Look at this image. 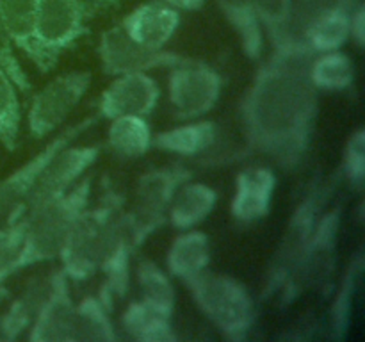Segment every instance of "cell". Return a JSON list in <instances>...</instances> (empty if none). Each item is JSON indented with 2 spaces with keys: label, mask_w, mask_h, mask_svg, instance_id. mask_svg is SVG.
<instances>
[{
  "label": "cell",
  "mask_w": 365,
  "mask_h": 342,
  "mask_svg": "<svg viewBox=\"0 0 365 342\" xmlns=\"http://www.w3.org/2000/svg\"><path fill=\"white\" fill-rule=\"evenodd\" d=\"M312 57L303 41L271 50L239 102L245 153L266 157L285 173L305 166L316 135L319 91L309 77Z\"/></svg>",
  "instance_id": "1"
},
{
  "label": "cell",
  "mask_w": 365,
  "mask_h": 342,
  "mask_svg": "<svg viewBox=\"0 0 365 342\" xmlns=\"http://www.w3.org/2000/svg\"><path fill=\"white\" fill-rule=\"evenodd\" d=\"M339 182H341L339 171L330 177L317 171L309 180L305 192L292 209L284 232L278 239L277 248H274L266 271H264L262 287H260V299L262 301L277 298L278 291L285 284L291 271L294 269L299 256L305 252L307 244H309L310 237L316 230L319 216L330 203V198L334 196Z\"/></svg>",
  "instance_id": "2"
},
{
  "label": "cell",
  "mask_w": 365,
  "mask_h": 342,
  "mask_svg": "<svg viewBox=\"0 0 365 342\" xmlns=\"http://www.w3.org/2000/svg\"><path fill=\"white\" fill-rule=\"evenodd\" d=\"M93 192V175L88 173L61 198L27 214L24 244L18 259V273L31 266L52 262L59 256L71 228L89 207Z\"/></svg>",
  "instance_id": "3"
},
{
  "label": "cell",
  "mask_w": 365,
  "mask_h": 342,
  "mask_svg": "<svg viewBox=\"0 0 365 342\" xmlns=\"http://www.w3.org/2000/svg\"><path fill=\"white\" fill-rule=\"evenodd\" d=\"M185 289L221 337L230 342H242L250 337L257 309L252 292L241 280L207 269L185 284Z\"/></svg>",
  "instance_id": "4"
},
{
  "label": "cell",
  "mask_w": 365,
  "mask_h": 342,
  "mask_svg": "<svg viewBox=\"0 0 365 342\" xmlns=\"http://www.w3.org/2000/svg\"><path fill=\"white\" fill-rule=\"evenodd\" d=\"M342 216L344 203H334L323 210L305 252L278 291V305L289 306L307 292H324L330 287L337 267Z\"/></svg>",
  "instance_id": "5"
},
{
  "label": "cell",
  "mask_w": 365,
  "mask_h": 342,
  "mask_svg": "<svg viewBox=\"0 0 365 342\" xmlns=\"http://www.w3.org/2000/svg\"><path fill=\"white\" fill-rule=\"evenodd\" d=\"M195 177V171L184 164L150 167L135 178L128 203L123 207L125 219L135 249L168 224V209L175 192L184 182Z\"/></svg>",
  "instance_id": "6"
},
{
  "label": "cell",
  "mask_w": 365,
  "mask_h": 342,
  "mask_svg": "<svg viewBox=\"0 0 365 342\" xmlns=\"http://www.w3.org/2000/svg\"><path fill=\"white\" fill-rule=\"evenodd\" d=\"M127 198L110 189L96 207H88L71 228L57 260L70 281H86L98 273L103 228L110 214L123 207Z\"/></svg>",
  "instance_id": "7"
},
{
  "label": "cell",
  "mask_w": 365,
  "mask_h": 342,
  "mask_svg": "<svg viewBox=\"0 0 365 342\" xmlns=\"http://www.w3.org/2000/svg\"><path fill=\"white\" fill-rule=\"evenodd\" d=\"M93 73L70 70L56 75L31 100L27 110V130L31 138L45 139L59 130L89 91Z\"/></svg>",
  "instance_id": "8"
},
{
  "label": "cell",
  "mask_w": 365,
  "mask_h": 342,
  "mask_svg": "<svg viewBox=\"0 0 365 342\" xmlns=\"http://www.w3.org/2000/svg\"><path fill=\"white\" fill-rule=\"evenodd\" d=\"M100 153H102L100 142H88V145L71 142L59 150L38 175L14 219L27 216L39 207L66 195L84 175L89 173V170L98 160Z\"/></svg>",
  "instance_id": "9"
},
{
  "label": "cell",
  "mask_w": 365,
  "mask_h": 342,
  "mask_svg": "<svg viewBox=\"0 0 365 342\" xmlns=\"http://www.w3.org/2000/svg\"><path fill=\"white\" fill-rule=\"evenodd\" d=\"M91 7L82 0H36V41L45 61L46 73L56 68L64 50L88 34Z\"/></svg>",
  "instance_id": "10"
},
{
  "label": "cell",
  "mask_w": 365,
  "mask_h": 342,
  "mask_svg": "<svg viewBox=\"0 0 365 342\" xmlns=\"http://www.w3.org/2000/svg\"><path fill=\"white\" fill-rule=\"evenodd\" d=\"M223 88V75L195 57L170 68L168 73V100L175 118L180 121L205 118L220 102Z\"/></svg>",
  "instance_id": "11"
},
{
  "label": "cell",
  "mask_w": 365,
  "mask_h": 342,
  "mask_svg": "<svg viewBox=\"0 0 365 342\" xmlns=\"http://www.w3.org/2000/svg\"><path fill=\"white\" fill-rule=\"evenodd\" d=\"M153 148L180 159L198 160L202 166H223L237 160L225 135L223 125L214 120H189L153 134Z\"/></svg>",
  "instance_id": "12"
},
{
  "label": "cell",
  "mask_w": 365,
  "mask_h": 342,
  "mask_svg": "<svg viewBox=\"0 0 365 342\" xmlns=\"http://www.w3.org/2000/svg\"><path fill=\"white\" fill-rule=\"evenodd\" d=\"M100 120H102V118L98 116V113H93L89 114V116L82 118V120L75 121L73 125H68V127L63 128L59 134L53 135L39 152H36L27 162H24L20 167H16L13 173L7 175V177H4L2 180H0V224L7 223V221L16 217L21 203L27 198L29 191H31V187L34 185L36 178L41 173L43 167L46 166V162H48L59 150H63L64 146L77 141V139L81 138V135H84L89 128L95 127Z\"/></svg>",
  "instance_id": "13"
},
{
  "label": "cell",
  "mask_w": 365,
  "mask_h": 342,
  "mask_svg": "<svg viewBox=\"0 0 365 342\" xmlns=\"http://www.w3.org/2000/svg\"><path fill=\"white\" fill-rule=\"evenodd\" d=\"M96 53H98L103 73L110 77L132 73V71L170 70L192 59L173 50L150 48V46L141 45L128 38L120 25H113L100 34Z\"/></svg>",
  "instance_id": "14"
},
{
  "label": "cell",
  "mask_w": 365,
  "mask_h": 342,
  "mask_svg": "<svg viewBox=\"0 0 365 342\" xmlns=\"http://www.w3.org/2000/svg\"><path fill=\"white\" fill-rule=\"evenodd\" d=\"M123 207H118L107 219L98 256V273L103 276L98 294L110 310L114 309L116 299L127 298L132 284V256L135 246L125 219Z\"/></svg>",
  "instance_id": "15"
},
{
  "label": "cell",
  "mask_w": 365,
  "mask_h": 342,
  "mask_svg": "<svg viewBox=\"0 0 365 342\" xmlns=\"http://www.w3.org/2000/svg\"><path fill=\"white\" fill-rule=\"evenodd\" d=\"M160 100V86L150 71H132V73L114 75L106 89L100 93L96 113L100 118L138 114L152 116Z\"/></svg>",
  "instance_id": "16"
},
{
  "label": "cell",
  "mask_w": 365,
  "mask_h": 342,
  "mask_svg": "<svg viewBox=\"0 0 365 342\" xmlns=\"http://www.w3.org/2000/svg\"><path fill=\"white\" fill-rule=\"evenodd\" d=\"M278 175L271 166L242 167L234 180L230 216L239 224H252L269 216Z\"/></svg>",
  "instance_id": "17"
},
{
  "label": "cell",
  "mask_w": 365,
  "mask_h": 342,
  "mask_svg": "<svg viewBox=\"0 0 365 342\" xmlns=\"http://www.w3.org/2000/svg\"><path fill=\"white\" fill-rule=\"evenodd\" d=\"M71 281L61 267L53 269L52 289L34 317L25 337L31 342H71L75 317V299Z\"/></svg>",
  "instance_id": "18"
},
{
  "label": "cell",
  "mask_w": 365,
  "mask_h": 342,
  "mask_svg": "<svg viewBox=\"0 0 365 342\" xmlns=\"http://www.w3.org/2000/svg\"><path fill=\"white\" fill-rule=\"evenodd\" d=\"M182 24L180 11L163 0H148L125 14L120 27L125 34L150 48H166Z\"/></svg>",
  "instance_id": "19"
},
{
  "label": "cell",
  "mask_w": 365,
  "mask_h": 342,
  "mask_svg": "<svg viewBox=\"0 0 365 342\" xmlns=\"http://www.w3.org/2000/svg\"><path fill=\"white\" fill-rule=\"evenodd\" d=\"M210 266V237L196 228L180 230L166 252V271L171 278L189 284Z\"/></svg>",
  "instance_id": "20"
},
{
  "label": "cell",
  "mask_w": 365,
  "mask_h": 342,
  "mask_svg": "<svg viewBox=\"0 0 365 342\" xmlns=\"http://www.w3.org/2000/svg\"><path fill=\"white\" fill-rule=\"evenodd\" d=\"M53 269L32 276L20 294L11 301L6 312L0 316V337L6 341H16L29 330L52 289Z\"/></svg>",
  "instance_id": "21"
},
{
  "label": "cell",
  "mask_w": 365,
  "mask_h": 342,
  "mask_svg": "<svg viewBox=\"0 0 365 342\" xmlns=\"http://www.w3.org/2000/svg\"><path fill=\"white\" fill-rule=\"evenodd\" d=\"M217 191L205 182L195 180V177L180 185L175 192L168 209V224L175 230L196 228L214 212L217 205Z\"/></svg>",
  "instance_id": "22"
},
{
  "label": "cell",
  "mask_w": 365,
  "mask_h": 342,
  "mask_svg": "<svg viewBox=\"0 0 365 342\" xmlns=\"http://www.w3.org/2000/svg\"><path fill=\"white\" fill-rule=\"evenodd\" d=\"M365 269V252L359 248L353 253L348 267L342 273L339 285L335 287L334 299L328 309V337L334 341H344L349 333L353 319V305H355L356 292H359L360 284H362Z\"/></svg>",
  "instance_id": "23"
},
{
  "label": "cell",
  "mask_w": 365,
  "mask_h": 342,
  "mask_svg": "<svg viewBox=\"0 0 365 342\" xmlns=\"http://www.w3.org/2000/svg\"><path fill=\"white\" fill-rule=\"evenodd\" d=\"M173 317L164 316L141 298L132 299L121 310L118 331L121 337L138 342H175L178 338Z\"/></svg>",
  "instance_id": "24"
},
{
  "label": "cell",
  "mask_w": 365,
  "mask_h": 342,
  "mask_svg": "<svg viewBox=\"0 0 365 342\" xmlns=\"http://www.w3.org/2000/svg\"><path fill=\"white\" fill-rule=\"evenodd\" d=\"M152 141L153 132L148 118L138 114H121L109 120L106 146L118 159H141L153 148Z\"/></svg>",
  "instance_id": "25"
},
{
  "label": "cell",
  "mask_w": 365,
  "mask_h": 342,
  "mask_svg": "<svg viewBox=\"0 0 365 342\" xmlns=\"http://www.w3.org/2000/svg\"><path fill=\"white\" fill-rule=\"evenodd\" d=\"M0 18L13 39L14 46L27 56V59L46 73L41 50L36 41V0H0Z\"/></svg>",
  "instance_id": "26"
},
{
  "label": "cell",
  "mask_w": 365,
  "mask_h": 342,
  "mask_svg": "<svg viewBox=\"0 0 365 342\" xmlns=\"http://www.w3.org/2000/svg\"><path fill=\"white\" fill-rule=\"evenodd\" d=\"M113 310L100 294H86L75 301L71 342H116L121 335L113 321Z\"/></svg>",
  "instance_id": "27"
},
{
  "label": "cell",
  "mask_w": 365,
  "mask_h": 342,
  "mask_svg": "<svg viewBox=\"0 0 365 342\" xmlns=\"http://www.w3.org/2000/svg\"><path fill=\"white\" fill-rule=\"evenodd\" d=\"M216 6L239 38L242 53L250 61L262 59L266 38L260 28L253 0H216Z\"/></svg>",
  "instance_id": "28"
},
{
  "label": "cell",
  "mask_w": 365,
  "mask_h": 342,
  "mask_svg": "<svg viewBox=\"0 0 365 342\" xmlns=\"http://www.w3.org/2000/svg\"><path fill=\"white\" fill-rule=\"evenodd\" d=\"M132 271L139 289V298L164 316L173 317L177 306V289L171 281L170 273L146 256H141Z\"/></svg>",
  "instance_id": "29"
},
{
  "label": "cell",
  "mask_w": 365,
  "mask_h": 342,
  "mask_svg": "<svg viewBox=\"0 0 365 342\" xmlns=\"http://www.w3.org/2000/svg\"><path fill=\"white\" fill-rule=\"evenodd\" d=\"M299 41L312 53L342 50L349 41V11L335 9L316 16L303 28Z\"/></svg>",
  "instance_id": "30"
},
{
  "label": "cell",
  "mask_w": 365,
  "mask_h": 342,
  "mask_svg": "<svg viewBox=\"0 0 365 342\" xmlns=\"http://www.w3.org/2000/svg\"><path fill=\"white\" fill-rule=\"evenodd\" d=\"M309 77L317 91H346L355 84L356 68L351 57L342 50L314 53L310 59Z\"/></svg>",
  "instance_id": "31"
},
{
  "label": "cell",
  "mask_w": 365,
  "mask_h": 342,
  "mask_svg": "<svg viewBox=\"0 0 365 342\" xmlns=\"http://www.w3.org/2000/svg\"><path fill=\"white\" fill-rule=\"evenodd\" d=\"M253 7L271 50L285 48L298 41L292 36L294 0H253Z\"/></svg>",
  "instance_id": "32"
},
{
  "label": "cell",
  "mask_w": 365,
  "mask_h": 342,
  "mask_svg": "<svg viewBox=\"0 0 365 342\" xmlns=\"http://www.w3.org/2000/svg\"><path fill=\"white\" fill-rule=\"evenodd\" d=\"M21 130V103L18 88L0 70V145L7 152H14Z\"/></svg>",
  "instance_id": "33"
},
{
  "label": "cell",
  "mask_w": 365,
  "mask_h": 342,
  "mask_svg": "<svg viewBox=\"0 0 365 342\" xmlns=\"http://www.w3.org/2000/svg\"><path fill=\"white\" fill-rule=\"evenodd\" d=\"M341 180H346L349 187L362 191L365 184V128L359 127L348 135L344 150H342Z\"/></svg>",
  "instance_id": "34"
},
{
  "label": "cell",
  "mask_w": 365,
  "mask_h": 342,
  "mask_svg": "<svg viewBox=\"0 0 365 342\" xmlns=\"http://www.w3.org/2000/svg\"><path fill=\"white\" fill-rule=\"evenodd\" d=\"M25 221L21 217L0 224V285L18 273Z\"/></svg>",
  "instance_id": "35"
},
{
  "label": "cell",
  "mask_w": 365,
  "mask_h": 342,
  "mask_svg": "<svg viewBox=\"0 0 365 342\" xmlns=\"http://www.w3.org/2000/svg\"><path fill=\"white\" fill-rule=\"evenodd\" d=\"M359 0H294L292 9V36L299 41L303 28L319 14L328 11L344 9L351 11Z\"/></svg>",
  "instance_id": "36"
},
{
  "label": "cell",
  "mask_w": 365,
  "mask_h": 342,
  "mask_svg": "<svg viewBox=\"0 0 365 342\" xmlns=\"http://www.w3.org/2000/svg\"><path fill=\"white\" fill-rule=\"evenodd\" d=\"M0 70L6 71L7 77L18 88V91L31 93L32 82L29 78L27 71L24 70V64H21L20 57L16 53V46H14L2 18H0Z\"/></svg>",
  "instance_id": "37"
},
{
  "label": "cell",
  "mask_w": 365,
  "mask_h": 342,
  "mask_svg": "<svg viewBox=\"0 0 365 342\" xmlns=\"http://www.w3.org/2000/svg\"><path fill=\"white\" fill-rule=\"evenodd\" d=\"M349 41L360 50L365 46V4L360 0L349 11Z\"/></svg>",
  "instance_id": "38"
},
{
  "label": "cell",
  "mask_w": 365,
  "mask_h": 342,
  "mask_svg": "<svg viewBox=\"0 0 365 342\" xmlns=\"http://www.w3.org/2000/svg\"><path fill=\"white\" fill-rule=\"evenodd\" d=\"M163 2L175 7V9L180 11V13H191V11L202 9L207 4V0H163Z\"/></svg>",
  "instance_id": "39"
},
{
  "label": "cell",
  "mask_w": 365,
  "mask_h": 342,
  "mask_svg": "<svg viewBox=\"0 0 365 342\" xmlns=\"http://www.w3.org/2000/svg\"><path fill=\"white\" fill-rule=\"evenodd\" d=\"M82 2L88 4L93 11H96L98 7H107V6H116L120 0H82Z\"/></svg>",
  "instance_id": "40"
}]
</instances>
